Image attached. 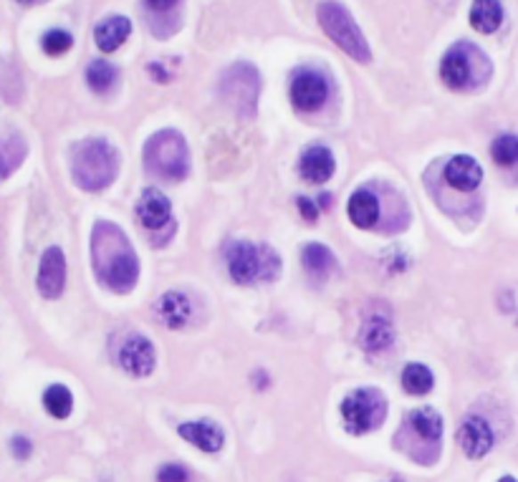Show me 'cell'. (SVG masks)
Masks as SVG:
<instances>
[{
  "mask_svg": "<svg viewBox=\"0 0 518 482\" xmlns=\"http://www.w3.org/2000/svg\"><path fill=\"white\" fill-rule=\"evenodd\" d=\"M94 273L114 293H129L140 278V261L126 237L114 222L99 220L92 233Z\"/></svg>",
  "mask_w": 518,
  "mask_h": 482,
  "instance_id": "cell-1",
  "label": "cell"
},
{
  "mask_svg": "<svg viewBox=\"0 0 518 482\" xmlns=\"http://www.w3.org/2000/svg\"><path fill=\"white\" fill-rule=\"evenodd\" d=\"M119 152L104 140H84L71 147L74 182L86 192H99L117 180Z\"/></svg>",
  "mask_w": 518,
  "mask_h": 482,
  "instance_id": "cell-2",
  "label": "cell"
},
{
  "mask_svg": "<svg viewBox=\"0 0 518 482\" xmlns=\"http://www.w3.org/2000/svg\"><path fill=\"white\" fill-rule=\"evenodd\" d=\"M144 167L165 182H180L190 172V149L185 137L174 129L152 134L144 144Z\"/></svg>",
  "mask_w": 518,
  "mask_h": 482,
  "instance_id": "cell-3",
  "label": "cell"
},
{
  "mask_svg": "<svg viewBox=\"0 0 518 482\" xmlns=\"http://www.w3.org/2000/svg\"><path fill=\"white\" fill-rule=\"evenodd\" d=\"M440 76L456 92H471L486 84V78L490 76V63L481 48L463 41L442 56Z\"/></svg>",
  "mask_w": 518,
  "mask_h": 482,
  "instance_id": "cell-4",
  "label": "cell"
},
{
  "mask_svg": "<svg viewBox=\"0 0 518 482\" xmlns=\"http://www.w3.org/2000/svg\"><path fill=\"white\" fill-rule=\"evenodd\" d=\"M228 270L236 283L253 285V283H268L279 278L281 273V258L276 250L255 243H233L228 248Z\"/></svg>",
  "mask_w": 518,
  "mask_h": 482,
  "instance_id": "cell-5",
  "label": "cell"
},
{
  "mask_svg": "<svg viewBox=\"0 0 518 482\" xmlns=\"http://www.w3.org/2000/svg\"><path fill=\"white\" fill-rule=\"evenodd\" d=\"M316 16H319V23L324 33L329 36L331 41L336 46L342 48L344 53H349L354 61L369 63L372 61V51L364 41V33L360 31L357 20L349 16L344 5L334 3V0H324L319 8H316Z\"/></svg>",
  "mask_w": 518,
  "mask_h": 482,
  "instance_id": "cell-6",
  "label": "cell"
},
{
  "mask_svg": "<svg viewBox=\"0 0 518 482\" xmlns=\"http://www.w3.org/2000/svg\"><path fill=\"white\" fill-rule=\"evenodd\" d=\"M342 417L352 435H367L377 430L382 420L387 417V402L382 391L357 390L342 402Z\"/></svg>",
  "mask_w": 518,
  "mask_h": 482,
  "instance_id": "cell-7",
  "label": "cell"
},
{
  "mask_svg": "<svg viewBox=\"0 0 518 482\" xmlns=\"http://www.w3.org/2000/svg\"><path fill=\"white\" fill-rule=\"evenodd\" d=\"M258 92H261V78H258V71L248 63H236L233 68L225 71V76L220 81V93L225 104L233 107L240 116L255 114Z\"/></svg>",
  "mask_w": 518,
  "mask_h": 482,
  "instance_id": "cell-8",
  "label": "cell"
},
{
  "mask_svg": "<svg viewBox=\"0 0 518 482\" xmlns=\"http://www.w3.org/2000/svg\"><path fill=\"white\" fill-rule=\"evenodd\" d=\"M117 361L126 374L132 376H150L155 372V346L147 336L140 333H126L125 339L119 341V351H117Z\"/></svg>",
  "mask_w": 518,
  "mask_h": 482,
  "instance_id": "cell-9",
  "label": "cell"
},
{
  "mask_svg": "<svg viewBox=\"0 0 518 482\" xmlns=\"http://www.w3.org/2000/svg\"><path fill=\"white\" fill-rule=\"evenodd\" d=\"M327 96H329V86L316 71H301L291 81V101L299 111L321 109Z\"/></svg>",
  "mask_w": 518,
  "mask_h": 482,
  "instance_id": "cell-10",
  "label": "cell"
},
{
  "mask_svg": "<svg viewBox=\"0 0 518 482\" xmlns=\"http://www.w3.org/2000/svg\"><path fill=\"white\" fill-rule=\"evenodd\" d=\"M63 283H66V261L59 248H48L41 258L38 268V291L41 296L53 301L63 293Z\"/></svg>",
  "mask_w": 518,
  "mask_h": 482,
  "instance_id": "cell-11",
  "label": "cell"
},
{
  "mask_svg": "<svg viewBox=\"0 0 518 482\" xmlns=\"http://www.w3.org/2000/svg\"><path fill=\"white\" fill-rule=\"evenodd\" d=\"M137 218L147 230H159L173 220V205L167 195H162L155 187H147L137 203Z\"/></svg>",
  "mask_w": 518,
  "mask_h": 482,
  "instance_id": "cell-12",
  "label": "cell"
},
{
  "mask_svg": "<svg viewBox=\"0 0 518 482\" xmlns=\"http://www.w3.org/2000/svg\"><path fill=\"white\" fill-rule=\"evenodd\" d=\"M457 445L463 447L468 457L478 460L493 447V430L488 427L483 417H468V420H463L460 430H457Z\"/></svg>",
  "mask_w": 518,
  "mask_h": 482,
  "instance_id": "cell-13",
  "label": "cell"
},
{
  "mask_svg": "<svg viewBox=\"0 0 518 482\" xmlns=\"http://www.w3.org/2000/svg\"><path fill=\"white\" fill-rule=\"evenodd\" d=\"M445 182L460 192H473L483 182V167L473 157L457 155L445 165Z\"/></svg>",
  "mask_w": 518,
  "mask_h": 482,
  "instance_id": "cell-14",
  "label": "cell"
},
{
  "mask_svg": "<svg viewBox=\"0 0 518 482\" xmlns=\"http://www.w3.org/2000/svg\"><path fill=\"white\" fill-rule=\"evenodd\" d=\"M177 435L188 439L190 445L200 447L203 452H218L223 447V430L215 422L200 420V422H185L177 427Z\"/></svg>",
  "mask_w": 518,
  "mask_h": 482,
  "instance_id": "cell-15",
  "label": "cell"
},
{
  "mask_svg": "<svg viewBox=\"0 0 518 482\" xmlns=\"http://www.w3.org/2000/svg\"><path fill=\"white\" fill-rule=\"evenodd\" d=\"M301 177L312 185L319 182H327L331 174H334V155H331L327 147H309L304 157H301L299 165Z\"/></svg>",
  "mask_w": 518,
  "mask_h": 482,
  "instance_id": "cell-16",
  "label": "cell"
},
{
  "mask_svg": "<svg viewBox=\"0 0 518 482\" xmlns=\"http://www.w3.org/2000/svg\"><path fill=\"white\" fill-rule=\"evenodd\" d=\"M394 341L393 324L382 316H372L361 324L360 331V343L364 351L369 354H379V351H387Z\"/></svg>",
  "mask_w": 518,
  "mask_h": 482,
  "instance_id": "cell-17",
  "label": "cell"
},
{
  "mask_svg": "<svg viewBox=\"0 0 518 482\" xmlns=\"http://www.w3.org/2000/svg\"><path fill=\"white\" fill-rule=\"evenodd\" d=\"M158 313L159 318L165 321V326L182 328L188 326L190 318H192V303H190V298L185 293L170 291L158 301Z\"/></svg>",
  "mask_w": 518,
  "mask_h": 482,
  "instance_id": "cell-18",
  "label": "cell"
},
{
  "mask_svg": "<svg viewBox=\"0 0 518 482\" xmlns=\"http://www.w3.org/2000/svg\"><path fill=\"white\" fill-rule=\"evenodd\" d=\"M129 33H132V23L125 16L104 18L94 28L96 46H99V51H104V53H111V51H117V48L125 44L126 38H129Z\"/></svg>",
  "mask_w": 518,
  "mask_h": 482,
  "instance_id": "cell-19",
  "label": "cell"
},
{
  "mask_svg": "<svg viewBox=\"0 0 518 482\" xmlns=\"http://www.w3.org/2000/svg\"><path fill=\"white\" fill-rule=\"evenodd\" d=\"M349 220L357 225V228H372L379 220V200L375 192L369 189H357L352 197H349Z\"/></svg>",
  "mask_w": 518,
  "mask_h": 482,
  "instance_id": "cell-20",
  "label": "cell"
},
{
  "mask_svg": "<svg viewBox=\"0 0 518 482\" xmlns=\"http://www.w3.org/2000/svg\"><path fill=\"white\" fill-rule=\"evenodd\" d=\"M409 430L417 437L427 439L433 447H438L440 437H442V417L433 406H420V409H412L408 417Z\"/></svg>",
  "mask_w": 518,
  "mask_h": 482,
  "instance_id": "cell-21",
  "label": "cell"
},
{
  "mask_svg": "<svg viewBox=\"0 0 518 482\" xmlns=\"http://www.w3.org/2000/svg\"><path fill=\"white\" fill-rule=\"evenodd\" d=\"M503 20V8L498 0H473L471 26L478 33L498 31Z\"/></svg>",
  "mask_w": 518,
  "mask_h": 482,
  "instance_id": "cell-22",
  "label": "cell"
},
{
  "mask_svg": "<svg viewBox=\"0 0 518 482\" xmlns=\"http://www.w3.org/2000/svg\"><path fill=\"white\" fill-rule=\"evenodd\" d=\"M301 258H304L306 270H309L314 278H327V276H329V270H334V265H336L334 253H331L327 245H319V243L306 245L304 253H301Z\"/></svg>",
  "mask_w": 518,
  "mask_h": 482,
  "instance_id": "cell-23",
  "label": "cell"
},
{
  "mask_svg": "<svg viewBox=\"0 0 518 482\" xmlns=\"http://www.w3.org/2000/svg\"><path fill=\"white\" fill-rule=\"evenodd\" d=\"M23 157H26V141L20 137H3L0 140V182L20 167Z\"/></svg>",
  "mask_w": 518,
  "mask_h": 482,
  "instance_id": "cell-24",
  "label": "cell"
},
{
  "mask_svg": "<svg viewBox=\"0 0 518 482\" xmlns=\"http://www.w3.org/2000/svg\"><path fill=\"white\" fill-rule=\"evenodd\" d=\"M433 384H435L433 372L425 364H408L405 366V372H402V387H405L408 394L423 397V394L433 390Z\"/></svg>",
  "mask_w": 518,
  "mask_h": 482,
  "instance_id": "cell-25",
  "label": "cell"
},
{
  "mask_svg": "<svg viewBox=\"0 0 518 482\" xmlns=\"http://www.w3.org/2000/svg\"><path fill=\"white\" fill-rule=\"evenodd\" d=\"M44 406H46V412L51 417L66 420L71 414V409H74V397H71V391L66 390L63 384H53L44 394Z\"/></svg>",
  "mask_w": 518,
  "mask_h": 482,
  "instance_id": "cell-26",
  "label": "cell"
},
{
  "mask_svg": "<svg viewBox=\"0 0 518 482\" xmlns=\"http://www.w3.org/2000/svg\"><path fill=\"white\" fill-rule=\"evenodd\" d=\"M86 81L96 93H107L117 81V68L109 61H94L86 68Z\"/></svg>",
  "mask_w": 518,
  "mask_h": 482,
  "instance_id": "cell-27",
  "label": "cell"
},
{
  "mask_svg": "<svg viewBox=\"0 0 518 482\" xmlns=\"http://www.w3.org/2000/svg\"><path fill=\"white\" fill-rule=\"evenodd\" d=\"M490 155L493 159L503 165V167H511V165H516L518 162V137L514 134H503L498 140L493 141V147H490Z\"/></svg>",
  "mask_w": 518,
  "mask_h": 482,
  "instance_id": "cell-28",
  "label": "cell"
},
{
  "mask_svg": "<svg viewBox=\"0 0 518 482\" xmlns=\"http://www.w3.org/2000/svg\"><path fill=\"white\" fill-rule=\"evenodd\" d=\"M71 46H74L71 33L48 31L46 36H44V51H46L48 56H61V53H66Z\"/></svg>",
  "mask_w": 518,
  "mask_h": 482,
  "instance_id": "cell-29",
  "label": "cell"
},
{
  "mask_svg": "<svg viewBox=\"0 0 518 482\" xmlns=\"http://www.w3.org/2000/svg\"><path fill=\"white\" fill-rule=\"evenodd\" d=\"M159 482H188V472L177 465H165L158 472Z\"/></svg>",
  "mask_w": 518,
  "mask_h": 482,
  "instance_id": "cell-30",
  "label": "cell"
},
{
  "mask_svg": "<svg viewBox=\"0 0 518 482\" xmlns=\"http://www.w3.org/2000/svg\"><path fill=\"white\" fill-rule=\"evenodd\" d=\"M299 213L306 218V222H316V218H319V207L309 197H301L299 200Z\"/></svg>",
  "mask_w": 518,
  "mask_h": 482,
  "instance_id": "cell-31",
  "label": "cell"
},
{
  "mask_svg": "<svg viewBox=\"0 0 518 482\" xmlns=\"http://www.w3.org/2000/svg\"><path fill=\"white\" fill-rule=\"evenodd\" d=\"M31 442H28V439H26V437H16V439H13V454H16L18 460H26V457H28V454H31Z\"/></svg>",
  "mask_w": 518,
  "mask_h": 482,
  "instance_id": "cell-32",
  "label": "cell"
},
{
  "mask_svg": "<svg viewBox=\"0 0 518 482\" xmlns=\"http://www.w3.org/2000/svg\"><path fill=\"white\" fill-rule=\"evenodd\" d=\"M147 3V8H152V11H170L177 0H144Z\"/></svg>",
  "mask_w": 518,
  "mask_h": 482,
  "instance_id": "cell-33",
  "label": "cell"
},
{
  "mask_svg": "<svg viewBox=\"0 0 518 482\" xmlns=\"http://www.w3.org/2000/svg\"><path fill=\"white\" fill-rule=\"evenodd\" d=\"M319 203H321V207H329V205H331V195H324V197H321Z\"/></svg>",
  "mask_w": 518,
  "mask_h": 482,
  "instance_id": "cell-34",
  "label": "cell"
},
{
  "mask_svg": "<svg viewBox=\"0 0 518 482\" xmlns=\"http://www.w3.org/2000/svg\"><path fill=\"white\" fill-rule=\"evenodd\" d=\"M18 3H23V5H33V3H38V0H18Z\"/></svg>",
  "mask_w": 518,
  "mask_h": 482,
  "instance_id": "cell-35",
  "label": "cell"
},
{
  "mask_svg": "<svg viewBox=\"0 0 518 482\" xmlns=\"http://www.w3.org/2000/svg\"><path fill=\"white\" fill-rule=\"evenodd\" d=\"M498 482H518V480H514V478H503V480H498Z\"/></svg>",
  "mask_w": 518,
  "mask_h": 482,
  "instance_id": "cell-36",
  "label": "cell"
}]
</instances>
